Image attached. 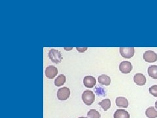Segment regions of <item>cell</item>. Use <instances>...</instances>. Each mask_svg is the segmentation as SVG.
Listing matches in <instances>:
<instances>
[{
    "mask_svg": "<svg viewBox=\"0 0 157 118\" xmlns=\"http://www.w3.org/2000/svg\"><path fill=\"white\" fill-rule=\"evenodd\" d=\"M48 57L50 60L55 64H60L62 61L61 53L56 49H51L48 52Z\"/></svg>",
    "mask_w": 157,
    "mask_h": 118,
    "instance_id": "obj_1",
    "label": "cell"
},
{
    "mask_svg": "<svg viewBox=\"0 0 157 118\" xmlns=\"http://www.w3.org/2000/svg\"><path fill=\"white\" fill-rule=\"evenodd\" d=\"M82 100L87 106H90L95 100L94 93L91 91H85L82 94Z\"/></svg>",
    "mask_w": 157,
    "mask_h": 118,
    "instance_id": "obj_2",
    "label": "cell"
},
{
    "mask_svg": "<svg viewBox=\"0 0 157 118\" xmlns=\"http://www.w3.org/2000/svg\"><path fill=\"white\" fill-rule=\"evenodd\" d=\"M121 56L124 58H131L134 55L135 49L134 47H121L119 49Z\"/></svg>",
    "mask_w": 157,
    "mask_h": 118,
    "instance_id": "obj_3",
    "label": "cell"
},
{
    "mask_svg": "<svg viewBox=\"0 0 157 118\" xmlns=\"http://www.w3.org/2000/svg\"><path fill=\"white\" fill-rule=\"evenodd\" d=\"M70 96V88L65 87L59 88L57 92V97L60 100H66Z\"/></svg>",
    "mask_w": 157,
    "mask_h": 118,
    "instance_id": "obj_4",
    "label": "cell"
},
{
    "mask_svg": "<svg viewBox=\"0 0 157 118\" xmlns=\"http://www.w3.org/2000/svg\"><path fill=\"white\" fill-rule=\"evenodd\" d=\"M144 59L147 62H155L157 61V54L153 51H147L144 54Z\"/></svg>",
    "mask_w": 157,
    "mask_h": 118,
    "instance_id": "obj_5",
    "label": "cell"
},
{
    "mask_svg": "<svg viewBox=\"0 0 157 118\" xmlns=\"http://www.w3.org/2000/svg\"><path fill=\"white\" fill-rule=\"evenodd\" d=\"M119 70L122 73H129L132 70V65L130 62L122 61L119 65Z\"/></svg>",
    "mask_w": 157,
    "mask_h": 118,
    "instance_id": "obj_6",
    "label": "cell"
},
{
    "mask_svg": "<svg viewBox=\"0 0 157 118\" xmlns=\"http://www.w3.org/2000/svg\"><path fill=\"white\" fill-rule=\"evenodd\" d=\"M58 69L54 66H48L45 70V76L48 79H53L58 74Z\"/></svg>",
    "mask_w": 157,
    "mask_h": 118,
    "instance_id": "obj_7",
    "label": "cell"
},
{
    "mask_svg": "<svg viewBox=\"0 0 157 118\" xmlns=\"http://www.w3.org/2000/svg\"><path fill=\"white\" fill-rule=\"evenodd\" d=\"M96 79L90 76H88L84 77V80H83V83H84V85L86 88H92L94 87L96 85Z\"/></svg>",
    "mask_w": 157,
    "mask_h": 118,
    "instance_id": "obj_8",
    "label": "cell"
},
{
    "mask_svg": "<svg viewBox=\"0 0 157 118\" xmlns=\"http://www.w3.org/2000/svg\"><path fill=\"white\" fill-rule=\"evenodd\" d=\"M134 81L136 85L142 86L145 85L147 80L145 76L142 73H136L134 76Z\"/></svg>",
    "mask_w": 157,
    "mask_h": 118,
    "instance_id": "obj_9",
    "label": "cell"
},
{
    "mask_svg": "<svg viewBox=\"0 0 157 118\" xmlns=\"http://www.w3.org/2000/svg\"><path fill=\"white\" fill-rule=\"evenodd\" d=\"M114 118H130V114L124 109H119L114 113Z\"/></svg>",
    "mask_w": 157,
    "mask_h": 118,
    "instance_id": "obj_10",
    "label": "cell"
},
{
    "mask_svg": "<svg viewBox=\"0 0 157 118\" xmlns=\"http://www.w3.org/2000/svg\"><path fill=\"white\" fill-rule=\"evenodd\" d=\"M116 104L118 107L126 108L128 106V101L124 97H117L116 98Z\"/></svg>",
    "mask_w": 157,
    "mask_h": 118,
    "instance_id": "obj_11",
    "label": "cell"
},
{
    "mask_svg": "<svg viewBox=\"0 0 157 118\" xmlns=\"http://www.w3.org/2000/svg\"><path fill=\"white\" fill-rule=\"evenodd\" d=\"M98 81L101 85L108 86L111 83V79L109 76L106 75H101L98 77Z\"/></svg>",
    "mask_w": 157,
    "mask_h": 118,
    "instance_id": "obj_12",
    "label": "cell"
},
{
    "mask_svg": "<svg viewBox=\"0 0 157 118\" xmlns=\"http://www.w3.org/2000/svg\"><path fill=\"white\" fill-rule=\"evenodd\" d=\"M145 115L148 118H156L157 110L154 107H149L145 111Z\"/></svg>",
    "mask_w": 157,
    "mask_h": 118,
    "instance_id": "obj_13",
    "label": "cell"
},
{
    "mask_svg": "<svg viewBox=\"0 0 157 118\" xmlns=\"http://www.w3.org/2000/svg\"><path fill=\"white\" fill-rule=\"evenodd\" d=\"M148 74L154 80H157V66L152 65L148 68Z\"/></svg>",
    "mask_w": 157,
    "mask_h": 118,
    "instance_id": "obj_14",
    "label": "cell"
},
{
    "mask_svg": "<svg viewBox=\"0 0 157 118\" xmlns=\"http://www.w3.org/2000/svg\"><path fill=\"white\" fill-rule=\"evenodd\" d=\"M66 78L64 75L58 76L55 80V85L57 87H60L66 83Z\"/></svg>",
    "mask_w": 157,
    "mask_h": 118,
    "instance_id": "obj_15",
    "label": "cell"
},
{
    "mask_svg": "<svg viewBox=\"0 0 157 118\" xmlns=\"http://www.w3.org/2000/svg\"><path fill=\"white\" fill-rule=\"evenodd\" d=\"M99 105L104 109L105 111H107L108 109H109L111 107V100L109 98L103 100L99 103Z\"/></svg>",
    "mask_w": 157,
    "mask_h": 118,
    "instance_id": "obj_16",
    "label": "cell"
},
{
    "mask_svg": "<svg viewBox=\"0 0 157 118\" xmlns=\"http://www.w3.org/2000/svg\"><path fill=\"white\" fill-rule=\"evenodd\" d=\"M87 116L88 118H100V113L94 109H92L88 111Z\"/></svg>",
    "mask_w": 157,
    "mask_h": 118,
    "instance_id": "obj_17",
    "label": "cell"
},
{
    "mask_svg": "<svg viewBox=\"0 0 157 118\" xmlns=\"http://www.w3.org/2000/svg\"><path fill=\"white\" fill-rule=\"evenodd\" d=\"M149 91L151 95L154 96L155 97H157V85L151 86L149 88Z\"/></svg>",
    "mask_w": 157,
    "mask_h": 118,
    "instance_id": "obj_18",
    "label": "cell"
},
{
    "mask_svg": "<svg viewBox=\"0 0 157 118\" xmlns=\"http://www.w3.org/2000/svg\"><path fill=\"white\" fill-rule=\"evenodd\" d=\"M87 49V47H85V48H77V51H78V52H80V53H84L86 50Z\"/></svg>",
    "mask_w": 157,
    "mask_h": 118,
    "instance_id": "obj_19",
    "label": "cell"
},
{
    "mask_svg": "<svg viewBox=\"0 0 157 118\" xmlns=\"http://www.w3.org/2000/svg\"><path fill=\"white\" fill-rule=\"evenodd\" d=\"M155 108L157 109V101H156V102H155Z\"/></svg>",
    "mask_w": 157,
    "mask_h": 118,
    "instance_id": "obj_20",
    "label": "cell"
},
{
    "mask_svg": "<svg viewBox=\"0 0 157 118\" xmlns=\"http://www.w3.org/2000/svg\"><path fill=\"white\" fill-rule=\"evenodd\" d=\"M78 118H88V117H78Z\"/></svg>",
    "mask_w": 157,
    "mask_h": 118,
    "instance_id": "obj_21",
    "label": "cell"
}]
</instances>
